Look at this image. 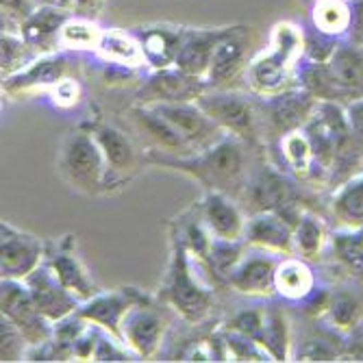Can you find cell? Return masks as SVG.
Masks as SVG:
<instances>
[{"label": "cell", "instance_id": "cell-1", "mask_svg": "<svg viewBox=\"0 0 363 363\" xmlns=\"http://www.w3.org/2000/svg\"><path fill=\"white\" fill-rule=\"evenodd\" d=\"M248 150L252 148L246 146L242 140L224 135L216 144L189 155H172L148 148L146 152H142V159L155 163V166L179 170L194 177L198 183L205 185V191H222L240 201L250 177Z\"/></svg>", "mask_w": 363, "mask_h": 363}, {"label": "cell", "instance_id": "cell-2", "mask_svg": "<svg viewBox=\"0 0 363 363\" xmlns=\"http://www.w3.org/2000/svg\"><path fill=\"white\" fill-rule=\"evenodd\" d=\"M305 57V33L281 22L272 30L270 48L255 57L246 68V85L255 96H272L298 87V65Z\"/></svg>", "mask_w": 363, "mask_h": 363}, {"label": "cell", "instance_id": "cell-3", "mask_svg": "<svg viewBox=\"0 0 363 363\" xmlns=\"http://www.w3.org/2000/svg\"><path fill=\"white\" fill-rule=\"evenodd\" d=\"M198 263L183 244L172 240L168 272L161 281L157 298L189 324H201L213 307L216 289L201 281Z\"/></svg>", "mask_w": 363, "mask_h": 363}, {"label": "cell", "instance_id": "cell-4", "mask_svg": "<svg viewBox=\"0 0 363 363\" xmlns=\"http://www.w3.org/2000/svg\"><path fill=\"white\" fill-rule=\"evenodd\" d=\"M301 185V181L281 170L277 163H261L255 172H250L240 201L250 213L272 211L296 226L309 209L305 207V191Z\"/></svg>", "mask_w": 363, "mask_h": 363}, {"label": "cell", "instance_id": "cell-5", "mask_svg": "<svg viewBox=\"0 0 363 363\" xmlns=\"http://www.w3.org/2000/svg\"><path fill=\"white\" fill-rule=\"evenodd\" d=\"M57 170L65 183L85 196L109 191V170L105 155L85 126H79L65 135L57 155Z\"/></svg>", "mask_w": 363, "mask_h": 363}, {"label": "cell", "instance_id": "cell-6", "mask_svg": "<svg viewBox=\"0 0 363 363\" xmlns=\"http://www.w3.org/2000/svg\"><path fill=\"white\" fill-rule=\"evenodd\" d=\"M196 103L226 135L242 140L252 150L263 146V130L255 94L240 89H207L196 98Z\"/></svg>", "mask_w": 363, "mask_h": 363}, {"label": "cell", "instance_id": "cell-7", "mask_svg": "<svg viewBox=\"0 0 363 363\" xmlns=\"http://www.w3.org/2000/svg\"><path fill=\"white\" fill-rule=\"evenodd\" d=\"M255 103L263 138L268 133V138L274 142L285 133L303 128L311 120L320 101L303 87H291L272 96H255Z\"/></svg>", "mask_w": 363, "mask_h": 363}, {"label": "cell", "instance_id": "cell-8", "mask_svg": "<svg viewBox=\"0 0 363 363\" xmlns=\"http://www.w3.org/2000/svg\"><path fill=\"white\" fill-rule=\"evenodd\" d=\"M168 307L159 298L146 296L130 307L122 320V342L138 359H152L166 340L170 328Z\"/></svg>", "mask_w": 363, "mask_h": 363}, {"label": "cell", "instance_id": "cell-9", "mask_svg": "<svg viewBox=\"0 0 363 363\" xmlns=\"http://www.w3.org/2000/svg\"><path fill=\"white\" fill-rule=\"evenodd\" d=\"M0 311L20 328L30 346H40L52 337V322L40 313L24 281L3 279L0 283Z\"/></svg>", "mask_w": 363, "mask_h": 363}, {"label": "cell", "instance_id": "cell-10", "mask_svg": "<svg viewBox=\"0 0 363 363\" xmlns=\"http://www.w3.org/2000/svg\"><path fill=\"white\" fill-rule=\"evenodd\" d=\"M46 259V242L18 226L0 224V274L3 279L24 281Z\"/></svg>", "mask_w": 363, "mask_h": 363}, {"label": "cell", "instance_id": "cell-11", "mask_svg": "<svg viewBox=\"0 0 363 363\" xmlns=\"http://www.w3.org/2000/svg\"><path fill=\"white\" fill-rule=\"evenodd\" d=\"M281 257L283 255H274L268 250H257V248L248 246L242 261L224 279V285H228L230 289L242 294V296H248V298L270 301L277 296L274 272H277Z\"/></svg>", "mask_w": 363, "mask_h": 363}, {"label": "cell", "instance_id": "cell-12", "mask_svg": "<svg viewBox=\"0 0 363 363\" xmlns=\"http://www.w3.org/2000/svg\"><path fill=\"white\" fill-rule=\"evenodd\" d=\"M65 77H68V57L57 50L38 55L20 72L3 79V94L13 98V101L38 96V94H48Z\"/></svg>", "mask_w": 363, "mask_h": 363}, {"label": "cell", "instance_id": "cell-13", "mask_svg": "<svg viewBox=\"0 0 363 363\" xmlns=\"http://www.w3.org/2000/svg\"><path fill=\"white\" fill-rule=\"evenodd\" d=\"M150 107L185 140L191 152L203 150L226 135L196 101L194 103H157Z\"/></svg>", "mask_w": 363, "mask_h": 363}, {"label": "cell", "instance_id": "cell-14", "mask_svg": "<svg viewBox=\"0 0 363 363\" xmlns=\"http://www.w3.org/2000/svg\"><path fill=\"white\" fill-rule=\"evenodd\" d=\"M207 81L191 77L177 65L163 70H152L148 79L138 89L135 98L140 105H157V103H194L198 96L205 94Z\"/></svg>", "mask_w": 363, "mask_h": 363}, {"label": "cell", "instance_id": "cell-15", "mask_svg": "<svg viewBox=\"0 0 363 363\" xmlns=\"http://www.w3.org/2000/svg\"><path fill=\"white\" fill-rule=\"evenodd\" d=\"M83 126L94 135V140L98 142V146H101V150L105 155L107 170H109V189L124 185L135 174L138 163H140L138 148H135L133 140L113 124L89 122Z\"/></svg>", "mask_w": 363, "mask_h": 363}, {"label": "cell", "instance_id": "cell-16", "mask_svg": "<svg viewBox=\"0 0 363 363\" xmlns=\"http://www.w3.org/2000/svg\"><path fill=\"white\" fill-rule=\"evenodd\" d=\"M248 28L246 26H228L222 40L218 42L209 72L207 87L209 89H230V83L238 81L240 74H246L248 68Z\"/></svg>", "mask_w": 363, "mask_h": 363}, {"label": "cell", "instance_id": "cell-17", "mask_svg": "<svg viewBox=\"0 0 363 363\" xmlns=\"http://www.w3.org/2000/svg\"><path fill=\"white\" fill-rule=\"evenodd\" d=\"M74 244H77L74 235L48 240L44 261L52 268V272L59 277V281L83 303V301H89L91 296H96L101 289H98L96 281L91 279V274L83 266V261L79 259Z\"/></svg>", "mask_w": 363, "mask_h": 363}, {"label": "cell", "instance_id": "cell-18", "mask_svg": "<svg viewBox=\"0 0 363 363\" xmlns=\"http://www.w3.org/2000/svg\"><path fill=\"white\" fill-rule=\"evenodd\" d=\"M146 296L148 294H144L138 287H116L111 291H98L89 301L81 303L77 313L87 322L105 328L107 333L116 335L118 340H122V320L126 311L142 298H146Z\"/></svg>", "mask_w": 363, "mask_h": 363}, {"label": "cell", "instance_id": "cell-19", "mask_svg": "<svg viewBox=\"0 0 363 363\" xmlns=\"http://www.w3.org/2000/svg\"><path fill=\"white\" fill-rule=\"evenodd\" d=\"M24 283L33 296V301H35L40 313L52 324L77 313V309L81 307V301L59 281V277L52 272V268L46 261L38 270H33L24 279Z\"/></svg>", "mask_w": 363, "mask_h": 363}, {"label": "cell", "instance_id": "cell-20", "mask_svg": "<svg viewBox=\"0 0 363 363\" xmlns=\"http://www.w3.org/2000/svg\"><path fill=\"white\" fill-rule=\"evenodd\" d=\"M198 209H201V216L213 238L228 240V242L244 240L248 218L238 198L209 189L205 191L203 201L198 203Z\"/></svg>", "mask_w": 363, "mask_h": 363}, {"label": "cell", "instance_id": "cell-21", "mask_svg": "<svg viewBox=\"0 0 363 363\" xmlns=\"http://www.w3.org/2000/svg\"><path fill=\"white\" fill-rule=\"evenodd\" d=\"M272 144H274V152L279 157L277 166L281 170H285L287 174H291L301 183H318L320 181L322 185H326V177L315 161V152L309 142V135L305 133V126L281 135Z\"/></svg>", "mask_w": 363, "mask_h": 363}, {"label": "cell", "instance_id": "cell-22", "mask_svg": "<svg viewBox=\"0 0 363 363\" xmlns=\"http://www.w3.org/2000/svg\"><path fill=\"white\" fill-rule=\"evenodd\" d=\"M346 335L335 331L322 318H311V326L291 346V359L296 361H335L344 359Z\"/></svg>", "mask_w": 363, "mask_h": 363}, {"label": "cell", "instance_id": "cell-23", "mask_svg": "<svg viewBox=\"0 0 363 363\" xmlns=\"http://www.w3.org/2000/svg\"><path fill=\"white\" fill-rule=\"evenodd\" d=\"M328 268L350 283H363V228H333L326 244Z\"/></svg>", "mask_w": 363, "mask_h": 363}, {"label": "cell", "instance_id": "cell-24", "mask_svg": "<svg viewBox=\"0 0 363 363\" xmlns=\"http://www.w3.org/2000/svg\"><path fill=\"white\" fill-rule=\"evenodd\" d=\"M244 242L257 250H268L274 255H294V226L272 211L250 213L246 222Z\"/></svg>", "mask_w": 363, "mask_h": 363}, {"label": "cell", "instance_id": "cell-25", "mask_svg": "<svg viewBox=\"0 0 363 363\" xmlns=\"http://www.w3.org/2000/svg\"><path fill=\"white\" fill-rule=\"evenodd\" d=\"M277 296L289 305H301L318 287V274L309 259L298 255H283L274 272Z\"/></svg>", "mask_w": 363, "mask_h": 363}, {"label": "cell", "instance_id": "cell-26", "mask_svg": "<svg viewBox=\"0 0 363 363\" xmlns=\"http://www.w3.org/2000/svg\"><path fill=\"white\" fill-rule=\"evenodd\" d=\"M226 28H185V35L174 63L177 68L191 77L207 79L211 55L226 33Z\"/></svg>", "mask_w": 363, "mask_h": 363}, {"label": "cell", "instance_id": "cell-27", "mask_svg": "<svg viewBox=\"0 0 363 363\" xmlns=\"http://www.w3.org/2000/svg\"><path fill=\"white\" fill-rule=\"evenodd\" d=\"M72 16L74 13L57 7H38L20 24L18 33L38 55L55 52V48H59L61 28Z\"/></svg>", "mask_w": 363, "mask_h": 363}, {"label": "cell", "instance_id": "cell-28", "mask_svg": "<svg viewBox=\"0 0 363 363\" xmlns=\"http://www.w3.org/2000/svg\"><path fill=\"white\" fill-rule=\"evenodd\" d=\"M138 40L142 44L146 65L152 70L172 68L177 63V55L185 35V28L177 26H142L138 33Z\"/></svg>", "mask_w": 363, "mask_h": 363}, {"label": "cell", "instance_id": "cell-29", "mask_svg": "<svg viewBox=\"0 0 363 363\" xmlns=\"http://www.w3.org/2000/svg\"><path fill=\"white\" fill-rule=\"evenodd\" d=\"M333 81L348 96V101L363 96V46L350 40H342L326 61Z\"/></svg>", "mask_w": 363, "mask_h": 363}, {"label": "cell", "instance_id": "cell-30", "mask_svg": "<svg viewBox=\"0 0 363 363\" xmlns=\"http://www.w3.org/2000/svg\"><path fill=\"white\" fill-rule=\"evenodd\" d=\"M128 118L135 124L140 133H144L157 150L172 152V155H189L191 148L185 144V140L177 133V130L163 120L150 105H135L128 109Z\"/></svg>", "mask_w": 363, "mask_h": 363}, {"label": "cell", "instance_id": "cell-31", "mask_svg": "<svg viewBox=\"0 0 363 363\" xmlns=\"http://www.w3.org/2000/svg\"><path fill=\"white\" fill-rule=\"evenodd\" d=\"M328 216L337 228H363V172L333 187Z\"/></svg>", "mask_w": 363, "mask_h": 363}, {"label": "cell", "instance_id": "cell-32", "mask_svg": "<svg viewBox=\"0 0 363 363\" xmlns=\"http://www.w3.org/2000/svg\"><path fill=\"white\" fill-rule=\"evenodd\" d=\"M96 52L101 55L105 61L116 63V65H124V68L135 70V68H140V65H146V57H144V50H142L138 35H130V33H124L118 28L103 30Z\"/></svg>", "mask_w": 363, "mask_h": 363}, {"label": "cell", "instance_id": "cell-33", "mask_svg": "<svg viewBox=\"0 0 363 363\" xmlns=\"http://www.w3.org/2000/svg\"><path fill=\"white\" fill-rule=\"evenodd\" d=\"M322 320L326 324H331L335 331H340L344 335L352 333L354 328L363 322V298L348 287L335 285Z\"/></svg>", "mask_w": 363, "mask_h": 363}, {"label": "cell", "instance_id": "cell-34", "mask_svg": "<svg viewBox=\"0 0 363 363\" xmlns=\"http://www.w3.org/2000/svg\"><path fill=\"white\" fill-rule=\"evenodd\" d=\"M261 346L266 348L272 361H289L294 346V331L287 313L281 307L268 305L266 318H263V331L259 337Z\"/></svg>", "mask_w": 363, "mask_h": 363}, {"label": "cell", "instance_id": "cell-35", "mask_svg": "<svg viewBox=\"0 0 363 363\" xmlns=\"http://www.w3.org/2000/svg\"><path fill=\"white\" fill-rule=\"evenodd\" d=\"M328 235H331V230L326 228V222L315 211L307 209L298 224L294 226V255L309 261L320 259L326 252Z\"/></svg>", "mask_w": 363, "mask_h": 363}, {"label": "cell", "instance_id": "cell-36", "mask_svg": "<svg viewBox=\"0 0 363 363\" xmlns=\"http://www.w3.org/2000/svg\"><path fill=\"white\" fill-rule=\"evenodd\" d=\"M313 28L335 40H348L350 3L348 0H318L311 13Z\"/></svg>", "mask_w": 363, "mask_h": 363}, {"label": "cell", "instance_id": "cell-37", "mask_svg": "<svg viewBox=\"0 0 363 363\" xmlns=\"http://www.w3.org/2000/svg\"><path fill=\"white\" fill-rule=\"evenodd\" d=\"M101 35H103V28L96 24V20L72 16L61 28L59 46L70 48V50H96L98 42H101Z\"/></svg>", "mask_w": 363, "mask_h": 363}, {"label": "cell", "instance_id": "cell-38", "mask_svg": "<svg viewBox=\"0 0 363 363\" xmlns=\"http://www.w3.org/2000/svg\"><path fill=\"white\" fill-rule=\"evenodd\" d=\"M0 50H3V59H0V70H3V79L20 72L26 63H30L38 57L24 38L18 30H5L3 28V40H0Z\"/></svg>", "mask_w": 363, "mask_h": 363}, {"label": "cell", "instance_id": "cell-39", "mask_svg": "<svg viewBox=\"0 0 363 363\" xmlns=\"http://www.w3.org/2000/svg\"><path fill=\"white\" fill-rule=\"evenodd\" d=\"M220 335L224 340L226 361L228 359H233V361H272L270 352L252 337L240 335L235 331H228V328H222Z\"/></svg>", "mask_w": 363, "mask_h": 363}, {"label": "cell", "instance_id": "cell-40", "mask_svg": "<svg viewBox=\"0 0 363 363\" xmlns=\"http://www.w3.org/2000/svg\"><path fill=\"white\" fill-rule=\"evenodd\" d=\"M0 340H3L0 342V359H3V363L26 359L30 344L20 328L5 315H3V320H0Z\"/></svg>", "mask_w": 363, "mask_h": 363}, {"label": "cell", "instance_id": "cell-41", "mask_svg": "<svg viewBox=\"0 0 363 363\" xmlns=\"http://www.w3.org/2000/svg\"><path fill=\"white\" fill-rule=\"evenodd\" d=\"M263 318H266V307H257V309H240L230 315L224 328L228 331H235L240 335L252 337L259 342L261 331H263ZM261 344V342H259Z\"/></svg>", "mask_w": 363, "mask_h": 363}, {"label": "cell", "instance_id": "cell-42", "mask_svg": "<svg viewBox=\"0 0 363 363\" xmlns=\"http://www.w3.org/2000/svg\"><path fill=\"white\" fill-rule=\"evenodd\" d=\"M340 42L342 40L328 38V35H324V33L313 28V33H305V59L326 63L328 59H331V55L335 52Z\"/></svg>", "mask_w": 363, "mask_h": 363}, {"label": "cell", "instance_id": "cell-43", "mask_svg": "<svg viewBox=\"0 0 363 363\" xmlns=\"http://www.w3.org/2000/svg\"><path fill=\"white\" fill-rule=\"evenodd\" d=\"M48 96H50V101H52L59 109H72V107H77L79 101H81V87H79V83H77L74 79L65 77L63 81H59V83L48 91Z\"/></svg>", "mask_w": 363, "mask_h": 363}, {"label": "cell", "instance_id": "cell-44", "mask_svg": "<svg viewBox=\"0 0 363 363\" xmlns=\"http://www.w3.org/2000/svg\"><path fill=\"white\" fill-rule=\"evenodd\" d=\"M0 7H3V26L16 24L20 28V24L38 9V3L35 0H0Z\"/></svg>", "mask_w": 363, "mask_h": 363}, {"label": "cell", "instance_id": "cell-45", "mask_svg": "<svg viewBox=\"0 0 363 363\" xmlns=\"http://www.w3.org/2000/svg\"><path fill=\"white\" fill-rule=\"evenodd\" d=\"M344 107H346V118H348L350 133H352L357 146L363 152V96L361 98H354V101H350Z\"/></svg>", "mask_w": 363, "mask_h": 363}, {"label": "cell", "instance_id": "cell-46", "mask_svg": "<svg viewBox=\"0 0 363 363\" xmlns=\"http://www.w3.org/2000/svg\"><path fill=\"white\" fill-rule=\"evenodd\" d=\"M350 3V33L348 40L363 46V0H348Z\"/></svg>", "mask_w": 363, "mask_h": 363}, {"label": "cell", "instance_id": "cell-47", "mask_svg": "<svg viewBox=\"0 0 363 363\" xmlns=\"http://www.w3.org/2000/svg\"><path fill=\"white\" fill-rule=\"evenodd\" d=\"M344 359H354L363 361V322L354 328L352 333L346 335V348H344Z\"/></svg>", "mask_w": 363, "mask_h": 363}, {"label": "cell", "instance_id": "cell-48", "mask_svg": "<svg viewBox=\"0 0 363 363\" xmlns=\"http://www.w3.org/2000/svg\"><path fill=\"white\" fill-rule=\"evenodd\" d=\"M105 3H107V0H77L74 16H83V18H91V20H96Z\"/></svg>", "mask_w": 363, "mask_h": 363}, {"label": "cell", "instance_id": "cell-49", "mask_svg": "<svg viewBox=\"0 0 363 363\" xmlns=\"http://www.w3.org/2000/svg\"><path fill=\"white\" fill-rule=\"evenodd\" d=\"M38 7H57V9H63V11H70L74 13L77 9V0H35Z\"/></svg>", "mask_w": 363, "mask_h": 363}]
</instances>
